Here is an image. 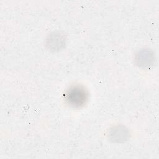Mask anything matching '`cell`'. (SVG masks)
Instances as JSON below:
<instances>
[{
    "label": "cell",
    "instance_id": "cell-1",
    "mask_svg": "<svg viewBox=\"0 0 159 159\" xmlns=\"http://www.w3.org/2000/svg\"><path fill=\"white\" fill-rule=\"evenodd\" d=\"M68 99L73 105L80 106L86 100L84 91L80 88H73L68 94Z\"/></svg>",
    "mask_w": 159,
    "mask_h": 159
},
{
    "label": "cell",
    "instance_id": "cell-2",
    "mask_svg": "<svg viewBox=\"0 0 159 159\" xmlns=\"http://www.w3.org/2000/svg\"><path fill=\"white\" fill-rule=\"evenodd\" d=\"M111 135H112L113 138L115 140H122L123 138L125 139V137L127 134H126V133L125 132V131L123 129L117 128V129H115L112 131V133L111 134Z\"/></svg>",
    "mask_w": 159,
    "mask_h": 159
}]
</instances>
